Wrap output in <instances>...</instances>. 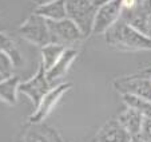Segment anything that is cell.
<instances>
[{"label": "cell", "mask_w": 151, "mask_h": 142, "mask_svg": "<svg viewBox=\"0 0 151 142\" xmlns=\"http://www.w3.org/2000/svg\"><path fill=\"white\" fill-rule=\"evenodd\" d=\"M104 38L106 43L118 51H151V38L130 26L122 17L106 32Z\"/></svg>", "instance_id": "6da1fadb"}, {"label": "cell", "mask_w": 151, "mask_h": 142, "mask_svg": "<svg viewBox=\"0 0 151 142\" xmlns=\"http://www.w3.org/2000/svg\"><path fill=\"white\" fill-rule=\"evenodd\" d=\"M112 87L120 94H131L151 101V68L123 75L112 80Z\"/></svg>", "instance_id": "7a4b0ae2"}, {"label": "cell", "mask_w": 151, "mask_h": 142, "mask_svg": "<svg viewBox=\"0 0 151 142\" xmlns=\"http://www.w3.org/2000/svg\"><path fill=\"white\" fill-rule=\"evenodd\" d=\"M47 23H48L51 43L60 44L66 49H78V46L87 38L68 17L58 22L47 20Z\"/></svg>", "instance_id": "3957f363"}, {"label": "cell", "mask_w": 151, "mask_h": 142, "mask_svg": "<svg viewBox=\"0 0 151 142\" xmlns=\"http://www.w3.org/2000/svg\"><path fill=\"white\" fill-rule=\"evenodd\" d=\"M17 35L26 42L31 43L37 47H44L46 44L51 43L50 38L48 23L43 16L32 12L19 27H17Z\"/></svg>", "instance_id": "277c9868"}, {"label": "cell", "mask_w": 151, "mask_h": 142, "mask_svg": "<svg viewBox=\"0 0 151 142\" xmlns=\"http://www.w3.org/2000/svg\"><path fill=\"white\" fill-rule=\"evenodd\" d=\"M66 7L67 17L72 20L87 38L91 36L95 14L98 9L92 0H66Z\"/></svg>", "instance_id": "5b68a950"}, {"label": "cell", "mask_w": 151, "mask_h": 142, "mask_svg": "<svg viewBox=\"0 0 151 142\" xmlns=\"http://www.w3.org/2000/svg\"><path fill=\"white\" fill-rule=\"evenodd\" d=\"M51 83L47 79V71L43 66V63L40 62L37 66V71L34 77H31L28 80L20 82L19 85V94L26 95L31 99V102L34 103L35 109L39 106V103L42 102L43 97L51 90Z\"/></svg>", "instance_id": "8992f818"}, {"label": "cell", "mask_w": 151, "mask_h": 142, "mask_svg": "<svg viewBox=\"0 0 151 142\" xmlns=\"http://www.w3.org/2000/svg\"><path fill=\"white\" fill-rule=\"evenodd\" d=\"M122 14H123L122 0H112V1H109V3L98 7L94 19L91 36H94V35H104L122 17Z\"/></svg>", "instance_id": "52a82bcc"}, {"label": "cell", "mask_w": 151, "mask_h": 142, "mask_svg": "<svg viewBox=\"0 0 151 142\" xmlns=\"http://www.w3.org/2000/svg\"><path fill=\"white\" fill-rule=\"evenodd\" d=\"M72 86H74L72 82H63V83L56 85L55 87H52L51 90L43 97L42 102H40L39 106L34 110V113L29 115V118H28L29 123L43 122V121L50 115V113L56 107V105L59 103V101L62 99L63 95L71 90Z\"/></svg>", "instance_id": "ba28073f"}, {"label": "cell", "mask_w": 151, "mask_h": 142, "mask_svg": "<svg viewBox=\"0 0 151 142\" xmlns=\"http://www.w3.org/2000/svg\"><path fill=\"white\" fill-rule=\"evenodd\" d=\"M19 142H64L56 129L48 125L31 123L29 128L22 134Z\"/></svg>", "instance_id": "9c48e42d"}, {"label": "cell", "mask_w": 151, "mask_h": 142, "mask_svg": "<svg viewBox=\"0 0 151 142\" xmlns=\"http://www.w3.org/2000/svg\"><path fill=\"white\" fill-rule=\"evenodd\" d=\"M134 137L128 133L118 118L109 120L96 134L98 142H131Z\"/></svg>", "instance_id": "30bf717a"}, {"label": "cell", "mask_w": 151, "mask_h": 142, "mask_svg": "<svg viewBox=\"0 0 151 142\" xmlns=\"http://www.w3.org/2000/svg\"><path fill=\"white\" fill-rule=\"evenodd\" d=\"M79 55V50L78 49H66V51L63 52V55L60 57V59L47 71V79L50 80V83H54L56 80L62 79L64 75L68 72L71 64L74 63V60Z\"/></svg>", "instance_id": "8fae6325"}, {"label": "cell", "mask_w": 151, "mask_h": 142, "mask_svg": "<svg viewBox=\"0 0 151 142\" xmlns=\"http://www.w3.org/2000/svg\"><path fill=\"white\" fill-rule=\"evenodd\" d=\"M145 115L139 113V111L134 110L131 107H127L118 115V121L123 125V128L131 134L132 137H138L142 134V128H143V122H145Z\"/></svg>", "instance_id": "7c38bea8"}, {"label": "cell", "mask_w": 151, "mask_h": 142, "mask_svg": "<svg viewBox=\"0 0 151 142\" xmlns=\"http://www.w3.org/2000/svg\"><path fill=\"white\" fill-rule=\"evenodd\" d=\"M34 12L43 16L46 20H52V22L67 19L66 0H55V1H51V3L40 4V6H37L35 8Z\"/></svg>", "instance_id": "4fadbf2b"}, {"label": "cell", "mask_w": 151, "mask_h": 142, "mask_svg": "<svg viewBox=\"0 0 151 142\" xmlns=\"http://www.w3.org/2000/svg\"><path fill=\"white\" fill-rule=\"evenodd\" d=\"M20 78L12 75L9 78L0 80V101L9 106H15L17 103V88L20 85Z\"/></svg>", "instance_id": "5bb4252c"}, {"label": "cell", "mask_w": 151, "mask_h": 142, "mask_svg": "<svg viewBox=\"0 0 151 142\" xmlns=\"http://www.w3.org/2000/svg\"><path fill=\"white\" fill-rule=\"evenodd\" d=\"M0 51L4 52L7 57H9V59L14 62L15 68L22 67L24 64L23 54L19 50L17 44L15 43V40L1 31H0Z\"/></svg>", "instance_id": "9a60e30c"}, {"label": "cell", "mask_w": 151, "mask_h": 142, "mask_svg": "<svg viewBox=\"0 0 151 142\" xmlns=\"http://www.w3.org/2000/svg\"><path fill=\"white\" fill-rule=\"evenodd\" d=\"M66 51V47H63L60 44H55V43H48L44 47L40 49V54H42V60L46 71H48L58 60L63 55V52Z\"/></svg>", "instance_id": "2e32d148"}, {"label": "cell", "mask_w": 151, "mask_h": 142, "mask_svg": "<svg viewBox=\"0 0 151 142\" xmlns=\"http://www.w3.org/2000/svg\"><path fill=\"white\" fill-rule=\"evenodd\" d=\"M122 99L127 107L139 111L146 118H151V101L145 99L142 97H137V95H131V94H123Z\"/></svg>", "instance_id": "e0dca14e"}, {"label": "cell", "mask_w": 151, "mask_h": 142, "mask_svg": "<svg viewBox=\"0 0 151 142\" xmlns=\"http://www.w3.org/2000/svg\"><path fill=\"white\" fill-rule=\"evenodd\" d=\"M14 70H15L14 62L9 59V57H7L4 52L0 51V80L12 77Z\"/></svg>", "instance_id": "ac0fdd59"}, {"label": "cell", "mask_w": 151, "mask_h": 142, "mask_svg": "<svg viewBox=\"0 0 151 142\" xmlns=\"http://www.w3.org/2000/svg\"><path fill=\"white\" fill-rule=\"evenodd\" d=\"M140 135L151 142V118H145L143 128H142V134H140Z\"/></svg>", "instance_id": "d6986e66"}, {"label": "cell", "mask_w": 151, "mask_h": 142, "mask_svg": "<svg viewBox=\"0 0 151 142\" xmlns=\"http://www.w3.org/2000/svg\"><path fill=\"white\" fill-rule=\"evenodd\" d=\"M146 35L151 38V12L147 14V20H146Z\"/></svg>", "instance_id": "ffe728a7"}, {"label": "cell", "mask_w": 151, "mask_h": 142, "mask_svg": "<svg viewBox=\"0 0 151 142\" xmlns=\"http://www.w3.org/2000/svg\"><path fill=\"white\" fill-rule=\"evenodd\" d=\"M142 8L145 9L147 14H148V12H151V0H143Z\"/></svg>", "instance_id": "44dd1931"}, {"label": "cell", "mask_w": 151, "mask_h": 142, "mask_svg": "<svg viewBox=\"0 0 151 142\" xmlns=\"http://www.w3.org/2000/svg\"><path fill=\"white\" fill-rule=\"evenodd\" d=\"M109 1H112V0H92V3L95 4V7H100V6H103V4L109 3Z\"/></svg>", "instance_id": "7402d4cb"}, {"label": "cell", "mask_w": 151, "mask_h": 142, "mask_svg": "<svg viewBox=\"0 0 151 142\" xmlns=\"http://www.w3.org/2000/svg\"><path fill=\"white\" fill-rule=\"evenodd\" d=\"M131 142H150V141H147L146 138H143L142 135H138V137H135V138H132Z\"/></svg>", "instance_id": "603a6c76"}, {"label": "cell", "mask_w": 151, "mask_h": 142, "mask_svg": "<svg viewBox=\"0 0 151 142\" xmlns=\"http://www.w3.org/2000/svg\"><path fill=\"white\" fill-rule=\"evenodd\" d=\"M36 6H40V4H46V3H51V1H55V0H34Z\"/></svg>", "instance_id": "cb8c5ba5"}, {"label": "cell", "mask_w": 151, "mask_h": 142, "mask_svg": "<svg viewBox=\"0 0 151 142\" xmlns=\"http://www.w3.org/2000/svg\"><path fill=\"white\" fill-rule=\"evenodd\" d=\"M92 142H98V141H96V138H95V139H94V141H92Z\"/></svg>", "instance_id": "d4e9b609"}, {"label": "cell", "mask_w": 151, "mask_h": 142, "mask_svg": "<svg viewBox=\"0 0 151 142\" xmlns=\"http://www.w3.org/2000/svg\"><path fill=\"white\" fill-rule=\"evenodd\" d=\"M139 1H140V3H143V0H139Z\"/></svg>", "instance_id": "484cf974"}]
</instances>
